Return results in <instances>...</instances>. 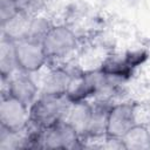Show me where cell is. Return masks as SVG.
<instances>
[{"mask_svg":"<svg viewBox=\"0 0 150 150\" xmlns=\"http://www.w3.org/2000/svg\"><path fill=\"white\" fill-rule=\"evenodd\" d=\"M91 118V103L88 101H81L71 103L67 114L66 121H68L83 138Z\"/></svg>","mask_w":150,"mask_h":150,"instance_id":"10","label":"cell"},{"mask_svg":"<svg viewBox=\"0 0 150 150\" xmlns=\"http://www.w3.org/2000/svg\"><path fill=\"white\" fill-rule=\"evenodd\" d=\"M20 12L19 0H0V21L5 23Z\"/></svg>","mask_w":150,"mask_h":150,"instance_id":"14","label":"cell"},{"mask_svg":"<svg viewBox=\"0 0 150 150\" xmlns=\"http://www.w3.org/2000/svg\"><path fill=\"white\" fill-rule=\"evenodd\" d=\"M15 60L18 71L27 74L38 73L48 62L42 42L29 38L15 42Z\"/></svg>","mask_w":150,"mask_h":150,"instance_id":"4","label":"cell"},{"mask_svg":"<svg viewBox=\"0 0 150 150\" xmlns=\"http://www.w3.org/2000/svg\"><path fill=\"white\" fill-rule=\"evenodd\" d=\"M137 104L131 101L114 103L107 116L105 137L122 138L137 122Z\"/></svg>","mask_w":150,"mask_h":150,"instance_id":"3","label":"cell"},{"mask_svg":"<svg viewBox=\"0 0 150 150\" xmlns=\"http://www.w3.org/2000/svg\"><path fill=\"white\" fill-rule=\"evenodd\" d=\"M47 0H19L20 11L27 13L30 16L39 15V13L46 6Z\"/></svg>","mask_w":150,"mask_h":150,"instance_id":"15","label":"cell"},{"mask_svg":"<svg viewBox=\"0 0 150 150\" xmlns=\"http://www.w3.org/2000/svg\"><path fill=\"white\" fill-rule=\"evenodd\" d=\"M29 124V107L9 94L1 95L0 102V127L21 132Z\"/></svg>","mask_w":150,"mask_h":150,"instance_id":"5","label":"cell"},{"mask_svg":"<svg viewBox=\"0 0 150 150\" xmlns=\"http://www.w3.org/2000/svg\"><path fill=\"white\" fill-rule=\"evenodd\" d=\"M4 80V79H1ZM7 81V91L2 94H9L15 98L20 100L28 107L36 100L39 94V86L33 80L32 74L18 71Z\"/></svg>","mask_w":150,"mask_h":150,"instance_id":"7","label":"cell"},{"mask_svg":"<svg viewBox=\"0 0 150 150\" xmlns=\"http://www.w3.org/2000/svg\"><path fill=\"white\" fill-rule=\"evenodd\" d=\"M41 42L48 62H55L70 56L76 50L79 38L70 26L53 25Z\"/></svg>","mask_w":150,"mask_h":150,"instance_id":"2","label":"cell"},{"mask_svg":"<svg viewBox=\"0 0 150 150\" xmlns=\"http://www.w3.org/2000/svg\"><path fill=\"white\" fill-rule=\"evenodd\" d=\"M30 15L20 11L13 18H11L5 23H1V35L12 40L13 42L21 41L28 38L29 27L32 21Z\"/></svg>","mask_w":150,"mask_h":150,"instance_id":"9","label":"cell"},{"mask_svg":"<svg viewBox=\"0 0 150 150\" xmlns=\"http://www.w3.org/2000/svg\"><path fill=\"white\" fill-rule=\"evenodd\" d=\"M53 25L43 16L39 15H34L30 21V27H29V34L28 38L33 39V40H38V41H42V39L45 38V35L48 33V30L50 29Z\"/></svg>","mask_w":150,"mask_h":150,"instance_id":"13","label":"cell"},{"mask_svg":"<svg viewBox=\"0 0 150 150\" xmlns=\"http://www.w3.org/2000/svg\"><path fill=\"white\" fill-rule=\"evenodd\" d=\"M145 124H146V127H148V129H149V131H150V117H149V122L145 123Z\"/></svg>","mask_w":150,"mask_h":150,"instance_id":"16","label":"cell"},{"mask_svg":"<svg viewBox=\"0 0 150 150\" xmlns=\"http://www.w3.org/2000/svg\"><path fill=\"white\" fill-rule=\"evenodd\" d=\"M18 71L15 60V42L1 35L0 41V75L1 79L8 80Z\"/></svg>","mask_w":150,"mask_h":150,"instance_id":"11","label":"cell"},{"mask_svg":"<svg viewBox=\"0 0 150 150\" xmlns=\"http://www.w3.org/2000/svg\"><path fill=\"white\" fill-rule=\"evenodd\" d=\"M70 105L67 95L40 94L29 107V123L39 129H47L66 120Z\"/></svg>","mask_w":150,"mask_h":150,"instance_id":"1","label":"cell"},{"mask_svg":"<svg viewBox=\"0 0 150 150\" xmlns=\"http://www.w3.org/2000/svg\"><path fill=\"white\" fill-rule=\"evenodd\" d=\"M42 148L47 149H75L81 145V135L66 120L43 129Z\"/></svg>","mask_w":150,"mask_h":150,"instance_id":"6","label":"cell"},{"mask_svg":"<svg viewBox=\"0 0 150 150\" xmlns=\"http://www.w3.org/2000/svg\"><path fill=\"white\" fill-rule=\"evenodd\" d=\"M74 71L75 70H70L62 66L52 68L43 79L40 94L67 95L70 82L73 80Z\"/></svg>","mask_w":150,"mask_h":150,"instance_id":"8","label":"cell"},{"mask_svg":"<svg viewBox=\"0 0 150 150\" xmlns=\"http://www.w3.org/2000/svg\"><path fill=\"white\" fill-rule=\"evenodd\" d=\"M121 139L125 149H150V131L145 123H136Z\"/></svg>","mask_w":150,"mask_h":150,"instance_id":"12","label":"cell"}]
</instances>
